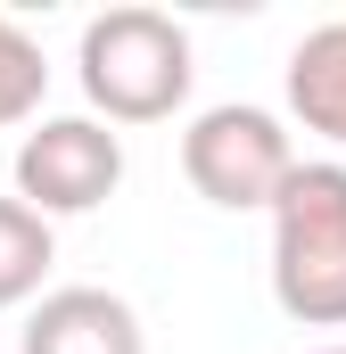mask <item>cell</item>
Returning <instances> with one entry per match:
<instances>
[{"mask_svg":"<svg viewBox=\"0 0 346 354\" xmlns=\"http://www.w3.org/2000/svg\"><path fill=\"white\" fill-rule=\"evenodd\" d=\"M42 91H50L42 41H33L17 17H0V124H33V115H42Z\"/></svg>","mask_w":346,"mask_h":354,"instance_id":"ba28073f","label":"cell"},{"mask_svg":"<svg viewBox=\"0 0 346 354\" xmlns=\"http://www.w3.org/2000/svg\"><path fill=\"white\" fill-rule=\"evenodd\" d=\"M75 75L99 124L116 132V124H165L198 83V58L165 8H99L75 41Z\"/></svg>","mask_w":346,"mask_h":354,"instance_id":"6da1fadb","label":"cell"},{"mask_svg":"<svg viewBox=\"0 0 346 354\" xmlns=\"http://www.w3.org/2000/svg\"><path fill=\"white\" fill-rule=\"evenodd\" d=\"M116 181H124V140H116L99 115H42V124L17 140V198H25L42 223L107 206Z\"/></svg>","mask_w":346,"mask_h":354,"instance_id":"277c9868","label":"cell"},{"mask_svg":"<svg viewBox=\"0 0 346 354\" xmlns=\"http://www.w3.org/2000/svg\"><path fill=\"white\" fill-rule=\"evenodd\" d=\"M17 354H149V338H140V313L116 288L75 280V288H42L33 297Z\"/></svg>","mask_w":346,"mask_h":354,"instance_id":"5b68a950","label":"cell"},{"mask_svg":"<svg viewBox=\"0 0 346 354\" xmlns=\"http://www.w3.org/2000/svg\"><path fill=\"white\" fill-rule=\"evenodd\" d=\"M181 174L206 206L223 214H256L280 198V181L297 174V140L272 107H248V99H223L206 115H190L181 132Z\"/></svg>","mask_w":346,"mask_h":354,"instance_id":"3957f363","label":"cell"},{"mask_svg":"<svg viewBox=\"0 0 346 354\" xmlns=\"http://www.w3.org/2000/svg\"><path fill=\"white\" fill-rule=\"evenodd\" d=\"M289 115L322 140L346 149V17L313 25L297 50H289Z\"/></svg>","mask_w":346,"mask_h":354,"instance_id":"8992f818","label":"cell"},{"mask_svg":"<svg viewBox=\"0 0 346 354\" xmlns=\"http://www.w3.org/2000/svg\"><path fill=\"white\" fill-rule=\"evenodd\" d=\"M50 264H58L50 223H42L25 198H0V313H8V305H33L42 280H50Z\"/></svg>","mask_w":346,"mask_h":354,"instance_id":"52a82bcc","label":"cell"},{"mask_svg":"<svg viewBox=\"0 0 346 354\" xmlns=\"http://www.w3.org/2000/svg\"><path fill=\"white\" fill-rule=\"evenodd\" d=\"M313 354H346V338H338V346H313Z\"/></svg>","mask_w":346,"mask_h":354,"instance_id":"9c48e42d","label":"cell"},{"mask_svg":"<svg viewBox=\"0 0 346 354\" xmlns=\"http://www.w3.org/2000/svg\"><path fill=\"white\" fill-rule=\"evenodd\" d=\"M264 214H272V305L305 330H346V165L297 157V174Z\"/></svg>","mask_w":346,"mask_h":354,"instance_id":"7a4b0ae2","label":"cell"}]
</instances>
